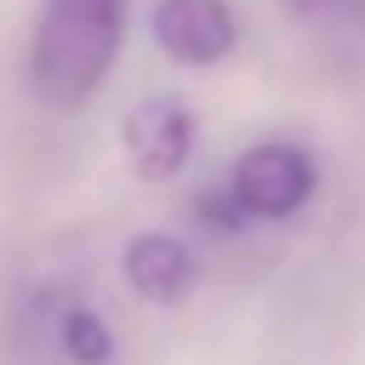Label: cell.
Here are the masks:
<instances>
[{
  "label": "cell",
  "mask_w": 365,
  "mask_h": 365,
  "mask_svg": "<svg viewBox=\"0 0 365 365\" xmlns=\"http://www.w3.org/2000/svg\"><path fill=\"white\" fill-rule=\"evenodd\" d=\"M306 20H365V0H287Z\"/></svg>",
  "instance_id": "8"
},
{
  "label": "cell",
  "mask_w": 365,
  "mask_h": 365,
  "mask_svg": "<svg viewBox=\"0 0 365 365\" xmlns=\"http://www.w3.org/2000/svg\"><path fill=\"white\" fill-rule=\"evenodd\" d=\"M123 153L133 163V173L143 182H163V178H178L182 163L192 158V114L187 104L173 99V94H153V99H138L128 114H123Z\"/></svg>",
  "instance_id": "3"
},
{
  "label": "cell",
  "mask_w": 365,
  "mask_h": 365,
  "mask_svg": "<svg viewBox=\"0 0 365 365\" xmlns=\"http://www.w3.org/2000/svg\"><path fill=\"white\" fill-rule=\"evenodd\" d=\"M153 40L168 60L187 64V69H212L237 50L242 25L227 0H158Z\"/></svg>",
  "instance_id": "4"
},
{
  "label": "cell",
  "mask_w": 365,
  "mask_h": 365,
  "mask_svg": "<svg viewBox=\"0 0 365 365\" xmlns=\"http://www.w3.org/2000/svg\"><path fill=\"white\" fill-rule=\"evenodd\" d=\"M192 217L207 227V232H242L247 212L237 207V197L227 187H212V192H197L192 197Z\"/></svg>",
  "instance_id": "7"
},
{
  "label": "cell",
  "mask_w": 365,
  "mask_h": 365,
  "mask_svg": "<svg viewBox=\"0 0 365 365\" xmlns=\"http://www.w3.org/2000/svg\"><path fill=\"white\" fill-rule=\"evenodd\" d=\"M60 351L74 365H109L114 361V331L94 306L69 302L60 311Z\"/></svg>",
  "instance_id": "6"
},
{
  "label": "cell",
  "mask_w": 365,
  "mask_h": 365,
  "mask_svg": "<svg viewBox=\"0 0 365 365\" xmlns=\"http://www.w3.org/2000/svg\"><path fill=\"white\" fill-rule=\"evenodd\" d=\"M128 35V0H45L25 79L50 114H79L114 74Z\"/></svg>",
  "instance_id": "1"
},
{
  "label": "cell",
  "mask_w": 365,
  "mask_h": 365,
  "mask_svg": "<svg viewBox=\"0 0 365 365\" xmlns=\"http://www.w3.org/2000/svg\"><path fill=\"white\" fill-rule=\"evenodd\" d=\"M119 267H123L128 292L148 306H178L202 282L197 252L182 237H168V232H138V237H128Z\"/></svg>",
  "instance_id": "5"
},
{
  "label": "cell",
  "mask_w": 365,
  "mask_h": 365,
  "mask_svg": "<svg viewBox=\"0 0 365 365\" xmlns=\"http://www.w3.org/2000/svg\"><path fill=\"white\" fill-rule=\"evenodd\" d=\"M316 182H321V168L302 143L262 138L242 148V158L227 178V192L237 197L247 222H287L316 197Z\"/></svg>",
  "instance_id": "2"
}]
</instances>
